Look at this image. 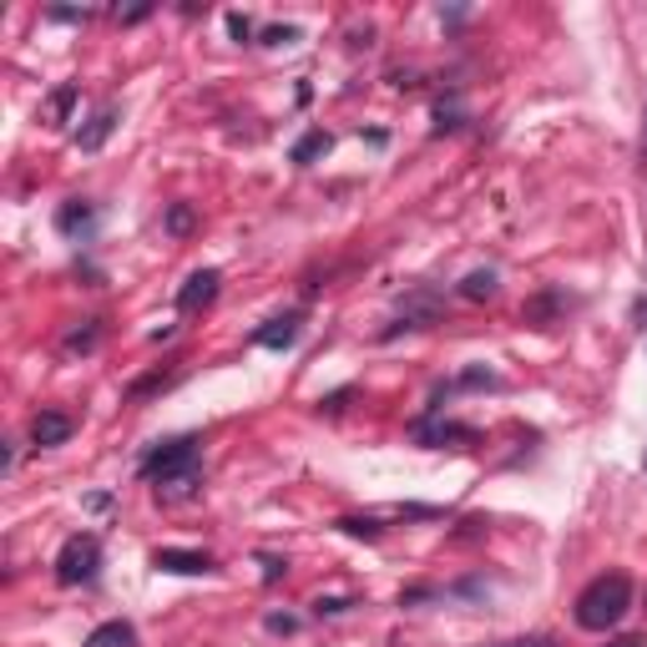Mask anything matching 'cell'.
Returning <instances> with one entry per match:
<instances>
[{"label":"cell","mask_w":647,"mask_h":647,"mask_svg":"<svg viewBox=\"0 0 647 647\" xmlns=\"http://www.w3.org/2000/svg\"><path fill=\"white\" fill-rule=\"evenodd\" d=\"M627 607H633V582L622 572H602L576 597V627L582 633H607V627H618L627 618Z\"/></svg>","instance_id":"6da1fadb"},{"label":"cell","mask_w":647,"mask_h":647,"mask_svg":"<svg viewBox=\"0 0 647 647\" xmlns=\"http://www.w3.org/2000/svg\"><path fill=\"white\" fill-rule=\"evenodd\" d=\"M97 572H102V542H97L91 531L66 536V546L56 551V582L61 587H87V582H97Z\"/></svg>","instance_id":"7a4b0ae2"},{"label":"cell","mask_w":647,"mask_h":647,"mask_svg":"<svg viewBox=\"0 0 647 647\" xmlns=\"http://www.w3.org/2000/svg\"><path fill=\"white\" fill-rule=\"evenodd\" d=\"M192 466H198V441H192V435H177V441H162L157 451H148L137 471L162 485V481H173V475L192 471Z\"/></svg>","instance_id":"3957f363"},{"label":"cell","mask_w":647,"mask_h":647,"mask_svg":"<svg viewBox=\"0 0 647 647\" xmlns=\"http://www.w3.org/2000/svg\"><path fill=\"white\" fill-rule=\"evenodd\" d=\"M218 283H223L218 268H198V274H188V283L177 289V309H182V314L207 309V304L218 299Z\"/></svg>","instance_id":"277c9868"},{"label":"cell","mask_w":647,"mask_h":647,"mask_svg":"<svg viewBox=\"0 0 647 647\" xmlns=\"http://www.w3.org/2000/svg\"><path fill=\"white\" fill-rule=\"evenodd\" d=\"M152 567H157V572H173V576H203V572H213V557H207V551L162 546V551H152Z\"/></svg>","instance_id":"5b68a950"},{"label":"cell","mask_w":647,"mask_h":647,"mask_svg":"<svg viewBox=\"0 0 647 647\" xmlns=\"http://www.w3.org/2000/svg\"><path fill=\"white\" fill-rule=\"evenodd\" d=\"M299 329H304V314H279V319H268L258 334H253V344L258 350H289L299 339Z\"/></svg>","instance_id":"8992f818"},{"label":"cell","mask_w":647,"mask_h":647,"mask_svg":"<svg viewBox=\"0 0 647 647\" xmlns=\"http://www.w3.org/2000/svg\"><path fill=\"white\" fill-rule=\"evenodd\" d=\"M72 441V420L56 410H41L36 420H30V445H41V451H51V445H66Z\"/></svg>","instance_id":"52a82bcc"},{"label":"cell","mask_w":647,"mask_h":647,"mask_svg":"<svg viewBox=\"0 0 647 647\" xmlns=\"http://www.w3.org/2000/svg\"><path fill=\"white\" fill-rule=\"evenodd\" d=\"M112 127H117V106H102V112H97V117L76 132V148H81V152H102V142L112 137Z\"/></svg>","instance_id":"ba28073f"},{"label":"cell","mask_w":647,"mask_h":647,"mask_svg":"<svg viewBox=\"0 0 647 647\" xmlns=\"http://www.w3.org/2000/svg\"><path fill=\"white\" fill-rule=\"evenodd\" d=\"M81 647H137V627L132 622H122V618H112V622H102V627H91Z\"/></svg>","instance_id":"9c48e42d"},{"label":"cell","mask_w":647,"mask_h":647,"mask_svg":"<svg viewBox=\"0 0 647 647\" xmlns=\"http://www.w3.org/2000/svg\"><path fill=\"white\" fill-rule=\"evenodd\" d=\"M91 223H97V207L91 203H81V198H72V203L56 213V228L66 238H81V233H91Z\"/></svg>","instance_id":"30bf717a"},{"label":"cell","mask_w":647,"mask_h":647,"mask_svg":"<svg viewBox=\"0 0 647 647\" xmlns=\"http://www.w3.org/2000/svg\"><path fill=\"white\" fill-rule=\"evenodd\" d=\"M500 279H496V268H475V274H466L460 279V299H471V304H481V299H496Z\"/></svg>","instance_id":"8fae6325"},{"label":"cell","mask_w":647,"mask_h":647,"mask_svg":"<svg viewBox=\"0 0 647 647\" xmlns=\"http://www.w3.org/2000/svg\"><path fill=\"white\" fill-rule=\"evenodd\" d=\"M76 97H81V91H76L72 81H66V87H56V91H51V97H46V122H51V127H66V122H72V106H76Z\"/></svg>","instance_id":"7c38bea8"},{"label":"cell","mask_w":647,"mask_h":647,"mask_svg":"<svg viewBox=\"0 0 647 647\" xmlns=\"http://www.w3.org/2000/svg\"><path fill=\"white\" fill-rule=\"evenodd\" d=\"M198 485H203V466H192V471L173 475V481H162L157 496L162 500H188V496H198Z\"/></svg>","instance_id":"4fadbf2b"},{"label":"cell","mask_w":647,"mask_h":647,"mask_svg":"<svg viewBox=\"0 0 647 647\" xmlns=\"http://www.w3.org/2000/svg\"><path fill=\"white\" fill-rule=\"evenodd\" d=\"M97 344H102V319H87V329H72V334L61 339L66 354H91Z\"/></svg>","instance_id":"5bb4252c"},{"label":"cell","mask_w":647,"mask_h":647,"mask_svg":"<svg viewBox=\"0 0 647 647\" xmlns=\"http://www.w3.org/2000/svg\"><path fill=\"white\" fill-rule=\"evenodd\" d=\"M324 152H329V132H304L294 142V152H289V157L299 162V167H309L314 157H324Z\"/></svg>","instance_id":"9a60e30c"},{"label":"cell","mask_w":647,"mask_h":647,"mask_svg":"<svg viewBox=\"0 0 647 647\" xmlns=\"http://www.w3.org/2000/svg\"><path fill=\"white\" fill-rule=\"evenodd\" d=\"M339 531H350V536H365V542H375L384 527L375 521V516H344V521H339Z\"/></svg>","instance_id":"2e32d148"},{"label":"cell","mask_w":647,"mask_h":647,"mask_svg":"<svg viewBox=\"0 0 647 647\" xmlns=\"http://www.w3.org/2000/svg\"><path fill=\"white\" fill-rule=\"evenodd\" d=\"M188 228H192V207L188 203H173V207H167V233L182 238Z\"/></svg>","instance_id":"e0dca14e"},{"label":"cell","mask_w":647,"mask_h":647,"mask_svg":"<svg viewBox=\"0 0 647 647\" xmlns=\"http://www.w3.org/2000/svg\"><path fill=\"white\" fill-rule=\"evenodd\" d=\"M350 597H319V602H314V612H319V618H339V612H350Z\"/></svg>","instance_id":"ac0fdd59"},{"label":"cell","mask_w":647,"mask_h":647,"mask_svg":"<svg viewBox=\"0 0 647 647\" xmlns=\"http://www.w3.org/2000/svg\"><path fill=\"white\" fill-rule=\"evenodd\" d=\"M258 567H264V582H279V576L289 572V561L274 557V551H264V557H258Z\"/></svg>","instance_id":"d6986e66"},{"label":"cell","mask_w":647,"mask_h":647,"mask_svg":"<svg viewBox=\"0 0 647 647\" xmlns=\"http://www.w3.org/2000/svg\"><path fill=\"white\" fill-rule=\"evenodd\" d=\"M299 41V26H274L264 30V46H294Z\"/></svg>","instance_id":"ffe728a7"},{"label":"cell","mask_w":647,"mask_h":647,"mask_svg":"<svg viewBox=\"0 0 647 647\" xmlns=\"http://www.w3.org/2000/svg\"><path fill=\"white\" fill-rule=\"evenodd\" d=\"M264 627H268V633H283V637H289V633L299 627V618H289V612H268Z\"/></svg>","instance_id":"44dd1931"},{"label":"cell","mask_w":647,"mask_h":647,"mask_svg":"<svg viewBox=\"0 0 647 647\" xmlns=\"http://www.w3.org/2000/svg\"><path fill=\"white\" fill-rule=\"evenodd\" d=\"M228 30H233V36H238V41H249V36H253V21H249V15H228Z\"/></svg>","instance_id":"7402d4cb"},{"label":"cell","mask_w":647,"mask_h":647,"mask_svg":"<svg viewBox=\"0 0 647 647\" xmlns=\"http://www.w3.org/2000/svg\"><path fill=\"white\" fill-rule=\"evenodd\" d=\"M46 15H51V21H87L91 11H61V5H56V11H46Z\"/></svg>","instance_id":"603a6c76"},{"label":"cell","mask_w":647,"mask_h":647,"mask_svg":"<svg viewBox=\"0 0 647 647\" xmlns=\"http://www.w3.org/2000/svg\"><path fill=\"white\" fill-rule=\"evenodd\" d=\"M500 647H551V643H542V637H521V643H500Z\"/></svg>","instance_id":"cb8c5ba5"},{"label":"cell","mask_w":647,"mask_h":647,"mask_svg":"<svg viewBox=\"0 0 647 647\" xmlns=\"http://www.w3.org/2000/svg\"><path fill=\"white\" fill-rule=\"evenodd\" d=\"M612 647H643V643H612Z\"/></svg>","instance_id":"d4e9b609"}]
</instances>
